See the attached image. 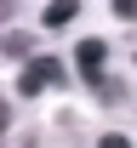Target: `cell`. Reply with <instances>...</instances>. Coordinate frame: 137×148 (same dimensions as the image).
I'll return each mask as SVG.
<instances>
[{"mask_svg":"<svg viewBox=\"0 0 137 148\" xmlns=\"http://www.w3.org/2000/svg\"><path fill=\"white\" fill-rule=\"evenodd\" d=\"M97 103H109V108H120V103H126V86L103 74V86H97Z\"/></svg>","mask_w":137,"mask_h":148,"instance_id":"obj_5","label":"cell"},{"mask_svg":"<svg viewBox=\"0 0 137 148\" xmlns=\"http://www.w3.org/2000/svg\"><path fill=\"white\" fill-rule=\"evenodd\" d=\"M12 12H17V6H6V0H0V23H12Z\"/></svg>","mask_w":137,"mask_h":148,"instance_id":"obj_8","label":"cell"},{"mask_svg":"<svg viewBox=\"0 0 137 148\" xmlns=\"http://www.w3.org/2000/svg\"><path fill=\"white\" fill-rule=\"evenodd\" d=\"M69 80V69H63L57 57H29L17 74V97H40V91H52V86H63Z\"/></svg>","mask_w":137,"mask_h":148,"instance_id":"obj_1","label":"cell"},{"mask_svg":"<svg viewBox=\"0 0 137 148\" xmlns=\"http://www.w3.org/2000/svg\"><path fill=\"white\" fill-rule=\"evenodd\" d=\"M103 63H109V46H103L97 34H92V40H80V46H74V69H80V80H86L92 91L103 86Z\"/></svg>","mask_w":137,"mask_h":148,"instance_id":"obj_2","label":"cell"},{"mask_svg":"<svg viewBox=\"0 0 137 148\" xmlns=\"http://www.w3.org/2000/svg\"><path fill=\"white\" fill-rule=\"evenodd\" d=\"M97 148H131V137H126V131H103Z\"/></svg>","mask_w":137,"mask_h":148,"instance_id":"obj_6","label":"cell"},{"mask_svg":"<svg viewBox=\"0 0 137 148\" xmlns=\"http://www.w3.org/2000/svg\"><path fill=\"white\" fill-rule=\"evenodd\" d=\"M74 17H80V6H74V0H52V6L40 12V23H46V29H69Z\"/></svg>","mask_w":137,"mask_h":148,"instance_id":"obj_4","label":"cell"},{"mask_svg":"<svg viewBox=\"0 0 137 148\" xmlns=\"http://www.w3.org/2000/svg\"><path fill=\"white\" fill-rule=\"evenodd\" d=\"M0 51L17 57V63H29V57H34V34H29V29H12V34H0Z\"/></svg>","mask_w":137,"mask_h":148,"instance_id":"obj_3","label":"cell"},{"mask_svg":"<svg viewBox=\"0 0 137 148\" xmlns=\"http://www.w3.org/2000/svg\"><path fill=\"white\" fill-rule=\"evenodd\" d=\"M6 131H12V103L0 97V137H6Z\"/></svg>","mask_w":137,"mask_h":148,"instance_id":"obj_7","label":"cell"}]
</instances>
